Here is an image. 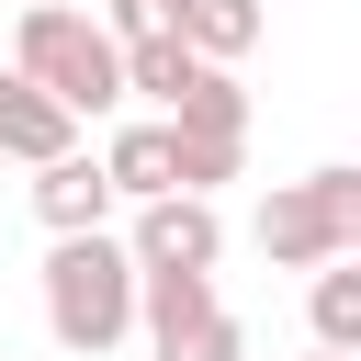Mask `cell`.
Returning a JSON list of instances; mask_svg holds the SVG:
<instances>
[{
	"label": "cell",
	"instance_id": "cell-15",
	"mask_svg": "<svg viewBox=\"0 0 361 361\" xmlns=\"http://www.w3.org/2000/svg\"><path fill=\"white\" fill-rule=\"evenodd\" d=\"M102 34H113V45H135V34H180V0H113Z\"/></svg>",
	"mask_w": 361,
	"mask_h": 361
},
{
	"label": "cell",
	"instance_id": "cell-13",
	"mask_svg": "<svg viewBox=\"0 0 361 361\" xmlns=\"http://www.w3.org/2000/svg\"><path fill=\"white\" fill-rule=\"evenodd\" d=\"M158 361H248V327H237L226 305H203L192 327H169V338H158Z\"/></svg>",
	"mask_w": 361,
	"mask_h": 361
},
{
	"label": "cell",
	"instance_id": "cell-6",
	"mask_svg": "<svg viewBox=\"0 0 361 361\" xmlns=\"http://www.w3.org/2000/svg\"><path fill=\"white\" fill-rule=\"evenodd\" d=\"M34 214H45V237H79V226H102L113 214V180H102V158H45L34 169Z\"/></svg>",
	"mask_w": 361,
	"mask_h": 361
},
{
	"label": "cell",
	"instance_id": "cell-17",
	"mask_svg": "<svg viewBox=\"0 0 361 361\" xmlns=\"http://www.w3.org/2000/svg\"><path fill=\"white\" fill-rule=\"evenodd\" d=\"M0 361H11V350H0Z\"/></svg>",
	"mask_w": 361,
	"mask_h": 361
},
{
	"label": "cell",
	"instance_id": "cell-1",
	"mask_svg": "<svg viewBox=\"0 0 361 361\" xmlns=\"http://www.w3.org/2000/svg\"><path fill=\"white\" fill-rule=\"evenodd\" d=\"M45 327H56V350H79V361L124 350V327H135V259H124V237L79 226V237L45 248Z\"/></svg>",
	"mask_w": 361,
	"mask_h": 361
},
{
	"label": "cell",
	"instance_id": "cell-16",
	"mask_svg": "<svg viewBox=\"0 0 361 361\" xmlns=\"http://www.w3.org/2000/svg\"><path fill=\"white\" fill-rule=\"evenodd\" d=\"M316 361H361V350H316Z\"/></svg>",
	"mask_w": 361,
	"mask_h": 361
},
{
	"label": "cell",
	"instance_id": "cell-14",
	"mask_svg": "<svg viewBox=\"0 0 361 361\" xmlns=\"http://www.w3.org/2000/svg\"><path fill=\"white\" fill-rule=\"evenodd\" d=\"M169 147H180V192H214V180H237V158H248V135H192V124H169Z\"/></svg>",
	"mask_w": 361,
	"mask_h": 361
},
{
	"label": "cell",
	"instance_id": "cell-10",
	"mask_svg": "<svg viewBox=\"0 0 361 361\" xmlns=\"http://www.w3.org/2000/svg\"><path fill=\"white\" fill-rule=\"evenodd\" d=\"M203 305H226V293H214V271H135V327H147V338L192 327Z\"/></svg>",
	"mask_w": 361,
	"mask_h": 361
},
{
	"label": "cell",
	"instance_id": "cell-4",
	"mask_svg": "<svg viewBox=\"0 0 361 361\" xmlns=\"http://www.w3.org/2000/svg\"><path fill=\"white\" fill-rule=\"evenodd\" d=\"M124 259H135V271H214V259H226V226H214L203 192H147Z\"/></svg>",
	"mask_w": 361,
	"mask_h": 361
},
{
	"label": "cell",
	"instance_id": "cell-8",
	"mask_svg": "<svg viewBox=\"0 0 361 361\" xmlns=\"http://www.w3.org/2000/svg\"><path fill=\"white\" fill-rule=\"evenodd\" d=\"M259 23H271L259 0H180V45L214 56V68H237V56L259 45Z\"/></svg>",
	"mask_w": 361,
	"mask_h": 361
},
{
	"label": "cell",
	"instance_id": "cell-2",
	"mask_svg": "<svg viewBox=\"0 0 361 361\" xmlns=\"http://www.w3.org/2000/svg\"><path fill=\"white\" fill-rule=\"evenodd\" d=\"M11 68H23L34 90H56L68 113H113V102H124V45H113L90 11H68V0H23Z\"/></svg>",
	"mask_w": 361,
	"mask_h": 361
},
{
	"label": "cell",
	"instance_id": "cell-3",
	"mask_svg": "<svg viewBox=\"0 0 361 361\" xmlns=\"http://www.w3.org/2000/svg\"><path fill=\"white\" fill-rule=\"evenodd\" d=\"M259 248L282 271H316V259H361V169H316L293 192L259 203Z\"/></svg>",
	"mask_w": 361,
	"mask_h": 361
},
{
	"label": "cell",
	"instance_id": "cell-7",
	"mask_svg": "<svg viewBox=\"0 0 361 361\" xmlns=\"http://www.w3.org/2000/svg\"><path fill=\"white\" fill-rule=\"evenodd\" d=\"M102 180H113V203L180 192V147H169V124H124V135L102 147Z\"/></svg>",
	"mask_w": 361,
	"mask_h": 361
},
{
	"label": "cell",
	"instance_id": "cell-12",
	"mask_svg": "<svg viewBox=\"0 0 361 361\" xmlns=\"http://www.w3.org/2000/svg\"><path fill=\"white\" fill-rule=\"evenodd\" d=\"M192 68H203V56H192L180 34H135V45H124V90H147V102H180Z\"/></svg>",
	"mask_w": 361,
	"mask_h": 361
},
{
	"label": "cell",
	"instance_id": "cell-9",
	"mask_svg": "<svg viewBox=\"0 0 361 361\" xmlns=\"http://www.w3.org/2000/svg\"><path fill=\"white\" fill-rule=\"evenodd\" d=\"M169 124H192V135H248V90H237V68H192L180 79V102H169Z\"/></svg>",
	"mask_w": 361,
	"mask_h": 361
},
{
	"label": "cell",
	"instance_id": "cell-11",
	"mask_svg": "<svg viewBox=\"0 0 361 361\" xmlns=\"http://www.w3.org/2000/svg\"><path fill=\"white\" fill-rule=\"evenodd\" d=\"M316 350H361V271L350 259H316Z\"/></svg>",
	"mask_w": 361,
	"mask_h": 361
},
{
	"label": "cell",
	"instance_id": "cell-5",
	"mask_svg": "<svg viewBox=\"0 0 361 361\" xmlns=\"http://www.w3.org/2000/svg\"><path fill=\"white\" fill-rule=\"evenodd\" d=\"M68 147H79V113H68L56 90H34L23 68H0V158L45 169V158H68Z\"/></svg>",
	"mask_w": 361,
	"mask_h": 361
}]
</instances>
